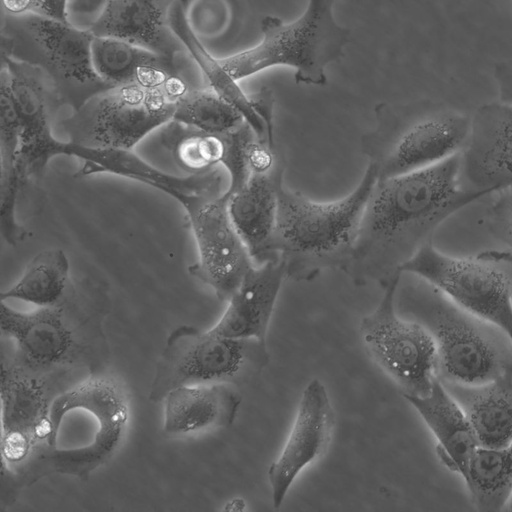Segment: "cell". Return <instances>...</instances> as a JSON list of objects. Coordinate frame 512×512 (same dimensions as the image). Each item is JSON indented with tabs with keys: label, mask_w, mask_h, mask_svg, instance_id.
<instances>
[{
	"label": "cell",
	"mask_w": 512,
	"mask_h": 512,
	"mask_svg": "<svg viewBox=\"0 0 512 512\" xmlns=\"http://www.w3.org/2000/svg\"><path fill=\"white\" fill-rule=\"evenodd\" d=\"M485 195L464 185L460 152L427 168L377 179L343 272L356 286L384 288L445 219Z\"/></svg>",
	"instance_id": "6da1fadb"
},
{
	"label": "cell",
	"mask_w": 512,
	"mask_h": 512,
	"mask_svg": "<svg viewBox=\"0 0 512 512\" xmlns=\"http://www.w3.org/2000/svg\"><path fill=\"white\" fill-rule=\"evenodd\" d=\"M377 179L376 169L368 164L349 194L329 202L281 186L271 250L284 265L287 279L312 281L325 270L345 269Z\"/></svg>",
	"instance_id": "7a4b0ae2"
},
{
	"label": "cell",
	"mask_w": 512,
	"mask_h": 512,
	"mask_svg": "<svg viewBox=\"0 0 512 512\" xmlns=\"http://www.w3.org/2000/svg\"><path fill=\"white\" fill-rule=\"evenodd\" d=\"M424 282V289L412 299L410 315L434 340L437 379L442 383L478 385L512 375L511 337Z\"/></svg>",
	"instance_id": "3957f363"
},
{
	"label": "cell",
	"mask_w": 512,
	"mask_h": 512,
	"mask_svg": "<svg viewBox=\"0 0 512 512\" xmlns=\"http://www.w3.org/2000/svg\"><path fill=\"white\" fill-rule=\"evenodd\" d=\"M375 125L362 135L360 147L377 172L390 178L430 167L461 152L471 118L428 102L378 103Z\"/></svg>",
	"instance_id": "277c9868"
},
{
	"label": "cell",
	"mask_w": 512,
	"mask_h": 512,
	"mask_svg": "<svg viewBox=\"0 0 512 512\" xmlns=\"http://www.w3.org/2000/svg\"><path fill=\"white\" fill-rule=\"evenodd\" d=\"M334 1L309 0L302 15L290 23L265 16L260 23V43L218 59L219 63L236 81L282 65L295 69L298 84L326 85V67L344 55L350 41V30L334 18Z\"/></svg>",
	"instance_id": "5b68a950"
},
{
	"label": "cell",
	"mask_w": 512,
	"mask_h": 512,
	"mask_svg": "<svg viewBox=\"0 0 512 512\" xmlns=\"http://www.w3.org/2000/svg\"><path fill=\"white\" fill-rule=\"evenodd\" d=\"M93 38L90 30L33 12L7 13L2 26V53L39 67L50 79L60 103L74 112L96 94L114 87L94 68Z\"/></svg>",
	"instance_id": "8992f818"
},
{
	"label": "cell",
	"mask_w": 512,
	"mask_h": 512,
	"mask_svg": "<svg viewBox=\"0 0 512 512\" xmlns=\"http://www.w3.org/2000/svg\"><path fill=\"white\" fill-rule=\"evenodd\" d=\"M266 341L230 338L180 325L168 335L157 360L148 398L162 403L173 389L196 384H237L269 363Z\"/></svg>",
	"instance_id": "52a82bcc"
},
{
	"label": "cell",
	"mask_w": 512,
	"mask_h": 512,
	"mask_svg": "<svg viewBox=\"0 0 512 512\" xmlns=\"http://www.w3.org/2000/svg\"><path fill=\"white\" fill-rule=\"evenodd\" d=\"M431 284L461 308L502 328L512 339V255L454 257L429 241L400 269Z\"/></svg>",
	"instance_id": "ba28073f"
},
{
	"label": "cell",
	"mask_w": 512,
	"mask_h": 512,
	"mask_svg": "<svg viewBox=\"0 0 512 512\" xmlns=\"http://www.w3.org/2000/svg\"><path fill=\"white\" fill-rule=\"evenodd\" d=\"M72 312L67 297L60 303L20 312L1 301L2 334L16 344L15 362L28 370L52 374L87 363L103 338L100 322Z\"/></svg>",
	"instance_id": "9c48e42d"
},
{
	"label": "cell",
	"mask_w": 512,
	"mask_h": 512,
	"mask_svg": "<svg viewBox=\"0 0 512 512\" xmlns=\"http://www.w3.org/2000/svg\"><path fill=\"white\" fill-rule=\"evenodd\" d=\"M176 102L161 89L117 85L90 98L63 122L69 141L92 148L132 149L173 119Z\"/></svg>",
	"instance_id": "30bf717a"
},
{
	"label": "cell",
	"mask_w": 512,
	"mask_h": 512,
	"mask_svg": "<svg viewBox=\"0 0 512 512\" xmlns=\"http://www.w3.org/2000/svg\"><path fill=\"white\" fill-rule=\"evenodd\" d=\"M400 278L383 288L378 306L362 318L360 336L369 357L396 383L403 396H425L437 378L436 346L425 327L396 313Z\"/></svg>",
	"instance_id": "8fae6325"
},
{
	"label": "cell",
	"mask_w": 512,
	"mask_h": 512,
	"mask_svg": "<svg viewBox=\"0 0 512 512\" xmlns=\"http://www.w3.org/2000/svg\"><path fill=\"white\" fill-rule=\"evenodd\" d=\"M228 200L224 191L195 198L184 207L198 249L189 273L210 286L220 301H228L254 267L230 218Z\"/></svg>",
	"instance_id": "7c38bea8"
},
{
	"label": "cell",
	"mask_w": 512,
	"mask_h": 512,
	"mask_svg": "<svg viewBox=\"0 0 512 512\" xmlns=\"http://www.w3.org/2000/svg\"><path fill=\"white\" fill-rule=\"evenodd\" d=\"M48 374L17 364L1 366L2 468L12 472L46 444L53 396Z\"/></svg>",
	"instance_id": "4fadbf2b"
},
{
	"label": "cell",
	"mask_w": 512,
	"mask_h": 512,
	"mask_svg": "<svg viewBox=\"0 0 512 512\" xmlns=\"http://www.w3.org/2000/svg\"><path fill=\"white\" fill-rule=\"evenodd\" d=\"M334 424L327 389L320 380L313 379L303 390L289 435L267 471L275 509L282 505L301 471L325 453Z\"/></svg>",
	"instance_id": "5bb4252c"
},
{
	"label": "cell",
	"mask_w": 512,
	"mask_h": 512,
	"mask_svg": "<svg viewBox=\"0 0 512 512\" xmlns=\"http://www.w3.org/2000/svg\"><path fill=\"white\" fill-rule=\"evenodd\" d=\"M57 155L73 156L83 162L75 176L110 173L156 188L185 207L191 200L222 193V176L218 168L185 177L165 173L149 164L130 149L92 148L56 139L51 149Z\"/></svg>",
	"instance_id": "9a60e30c"
},
{
	"label": "cell",
	"mask_w": 512,
	"mask_h": 512,
	"mask_svg": "<svg viewBox=\"0 0 512 512\" xmlns=\"http://www.w3.org/2000/svg\"><path fill=\"white\" fill-rule=\"evenodd\" d=\"M462 150L461 179L467 188L487 194L512 189V104L480 106Z\"/></svg>",
	"instance_id": "2e32d148"
},
{
	"label": "cell",
	"mask_w": 512,
	"mask_h": 512,
	"mask_svg": "<svg viewBox=\"0 0 512 512\" xmlns=\"http://www.w3.org/2000/svg\"><path fill=\"white\" fill-rule=\"evenodd\" d=\"M11 92L19 113L22 130L17 160L28 178L39 177L51 159L56 138L49 124V103H60L48 76L37 66L2 53ZM61 104V103H60Z\"/></svg>",
	"instance_id": "e0dca14e"
},
{
	"label": "cell",
	"mask_w": 512,
	"mask_h": 512,
	"mask_svg": "<svg viewBox=\"0 0 512 512\" xmlns=\"http://www.w3.org/2000/svg\"><path fill=\"white\" fill-rule=\"evenodd\" d=\"M242 397L227 383L180 386L162 401L164 435L184 438L231 426Z\"/></svg>",
	"instance_id": "ac0fdd59"
},
{
	"label": "cell",
	"mask_w": 512,
	"mask_h": 512,
	"mask_svg": "<svg viewBox=\"0 0 512 512\" xmlns=\"http://www.w3.org/2000/svg\"><path fill=\"white\" fill-rule=\"evenodd\" d=\"M177 0H107L90 31L174 59L184 45L173 32L169 17Z\"/></svg>",
	"instance_id": "d6986e66"
},
{
	"label": "cell",
	"mask_w": 512,
	"mask_h": 512,
	"mask_svg": "<svg viewBox=\"0 0 512 512\" xmlns=\"http://www.w3.org/2000/svg\"><path fill=\"white\" fill-rule=\"evenodd\" d=\"M283 160L272 170L252 174L237 191L229 194L228 211L234 227L245 243L253 262L261 265L278 258L271 250L278 193L283 183Z\"/></svg>",
	"instance_id": "ffe728a7"
},
{
	"label": "cell",
	"mask_w": 512,
	"mask_h": 512,
	"mask_svg": "<svg viewBox=\"0 0 512 512\" xmlns=\"http://www.w3.org/2000/svg\"><path fill=\"white\" fill-rule=\"evenodd\" d=\"M285 279V268L279 259L252 267L210 331L224 337L266 341L269 323Z\"/></svg>",
	"instance_id": "44dd1931"
},
{
	"label": "cell",
	"mask_w": 512,
	"mask_h": 512,
	"mask_svg": "<svg viewBox=\"0 0 512 512\" xmlns=\"http://www.w3.org/2000/svg\"><path fill=\"white\" fill-rule=\"evenodd\" d=\"M404 397L435 436L440 459L464 478L480 445L461 406L437 378L429 394Z\"/></svg>",
	"instance_id": "7402d4cb"
},
{
	"label": "cell",
	"mask_w": 512,
	"mask_h": 512,
	"mask_svg": "<svg viewBox=\"0 0 512 512\" xmlns=\"http://www.w3.org/2000/svg\"><path fill=\"white\" fill-rule=\"evenodd\" d=\"M91 54L96 72L114 86L162 89L178 75L174 59L117 38L94 36Z\"/></svg>",
	"instance_id": "603a6c76"
},
{
	"label": "cell",
	"mask_w": 512,
	"mask_h": 512,
	"mask_svg": "<svg viewBox=\"0 0 512 512\" xmlns=\"http://www.w3.org/2000/svg\"><path fill=\"white\" fill-rule=\"evenodd\" d=\"M442 384L463 409L480 446L512 443V375L478 385Z\"/></svg>",
	"instance_id": "cb8c5ba5"
},
{
	"label": "cell",
	"mask_w": 512,
	"mask_h": 512,
	"mask_svg": "<svg viewBox=\"0 0 512 512\" xmlns=\"http://www.w3.org/2000/svg\"><path fill=\"white\" fill-rule=\"evenodd\" d=\"M169 22L175 35L199 66L208 82V87L232 104L259 138L275 142L274 124L266 122L259 115L252 95H246L237 81L224 70L218 59L211 56L204 48L186 18L181 1L177 0L173 4Z\"/></svg>",
	"instance_id": "d4e9b609"
},
{
	"label": "cell",
	"mask_w": 512,
	"mask_h": 512,
	"mask_svg": "<svg viewBox=\"0 0 512 512\" xmlns=\"http://www.w3.org/2000/svg\"><path fill=\"white\" fill-rule=\"evenodd\" d=\"M463 480L477 510H504L512 494V443L499 448L479 446Z\"/></svg>",
	"instance_id": "484cf974"
},
{
	"label": "cell",
	"mask_w": 512,
	"mask_h": 512,
	"mask_svg": "<svg viewBox=\"0 0 512 512\" xmlns=\"http://www.w3.org/2000/svg\"><path fill=\"white\" fill-rule=\"evenodd\" d=\"M69 269L63 250H43L31 259L17 283L1 292V301L18 299L39 307L56 305L67 296Z\"/></svg>",
	"instance_id": "4316f807"
},
{
	"label": "cell",
	"mask_w": 512,
	"mask_h": 512,
	"mask_svg": "<svg viewBox=\"0 0 512 512\" xmlns=\"http://www.w3.org/2000/svg\"><path fill=\"white\" fill-rule=\"evenodd\" d=\"M226 134L203 132L171 120L166 124L162 140L176 162L195 174L223 164L227 148Z\"/></svg>",
	"instance_id": "83f0119b"
},
{
	"label": "cell",
	"mask_w": 512,
	"mask_h": 512,
	"mask_svg": "<svg viewBox=\"0 0 512 512\" xmlns=\"http://www.w3.org/2000/svg\"><path fill=\"white\" fill-rule=\"evenodd\" d=\"M172 120L214 134L231 132L246 122L232 104L210 87L189 89L176 101Z\"/></svg>",
	"instance_id": "f1b7e54d"
},
{
	"label": "cell",
	"mask_w": 512,
	"mask_h": 512,
	"mask_svg": "<svg viewBox=\"0 0 512 512\" xmlns=\"http://www.w3.org/2000/svg\"><path fill=\"white\" fill-rule=\"evenodd\" d=\"M28 179L18 161L11 168H1L0 231L4 240L11 246L21 243L29 235L28 230L17 222L15 215L19 191Z\"/></svg>",
	"instance_id": "f546056e"
},
{
	"label": "cell",
	"mask_w": 512,
	"mask_h": 512,
	"mask_svg": "<svg viewBox=\"0 0 512 512\" xmlns=\"http://www.w3.org/2000/svg\"><path fill=\"white\" fill-rule=\"evenodd\" d=\"M22 123L11 92L7 67L0 71V163L1 168L15 165L20 149Z\"/></svg>",
	"instance_id": "4dcf8cb0"
},
{
	"label": "cell",
	"mask_w": 512,
	"mask_h": 512,
	"mask_svg": "<svg viewBox=\"0 0 512 512\" xmlns=\"http://www.w3.org/2000/svg\"><path fill=\"white\" fill-rule=\"evenodd\" d=\"M493 220L501 235L512 246V192L506 191L493 208Z\"/></svg>",
	"instance_id": "1f68e13d"
},
{
	"label": "cell",
	"mask_w": 512,
	"mask_h": 512,
	"mask_svg": "<svg viewBox=\"0 0 512 512\" xmlns=\"http://www.w3.org/2000/svg\"><path fill=\"white\" fill-rule=\"evenodd\" d=\"M493 73L500 100L512 104V59L496 63Z\"/></svg>",
	"instance_id": "d6a6232c"
},
{
	"label": "cell",
	"mask_w": 512,
	"mask_h": 512,
	"mask_svg": "<svg viewBox=\"0 0 512 512\" xmlns=\"http://www.w3.org/2000/svg\"><path fill=\"white\" fill-rule=\"evenodd\" d=\"M67 0H33V13L69 23L66 14Z\"/></svg>",
	"instance_id": "836d02e7"
},
{
	"label": "cell",
	"mask_w": 512,
	"mask_h": 512,
	"mask_svg": "<svg viewBox=\"0 0 512 512\" xmlns=\"http://www.w3.org/2000/svg\"><path fill=\"white\" fill-rule=\"evenodd\" d=\"M8 14L18 15L33 10V0H2Z\"/></svg>",
	"instance_id": "e575fe53"
},
{
	"label": "cell",
	"mask_w": 512,
	"mask_h": 512,
	"mask_svg": "<svg viewBox=\"0 0 512 512\" xmlns=\"http://www.w3.org/2000/svg\"><path fill=\"white\" fill-rule=\"evenodd\" d=\"M504 510H506V511H512V494H511V496H510V498H509V500H508V502H507V504H506V506H505Z\"/></svg>",
	"instance_id": "d590c367"
},
{
	"label": "cell",
	"mask_w": 512,
	"mask_h": 512,
	"mask_svg": "<svg viewBox=\"0 0 512 512\" xmlns=\"http://www.w3.org/2000/svg\"><path fill=\"white\" fill-rule=\"evenodd\" d=\"M511 4H512V0H511Z\"/></svg>",
	"instance_id": "8d00e7d4"
}]
</instances>
